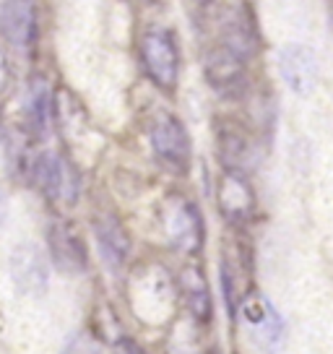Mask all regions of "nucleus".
I'll return each mask as SVG.
<instances>
[{
	"label": "nucleus",
	"instance_id": "f257e3e1",
	"mask_svg": "<svg viewBox=\"0 0 333 354\" xmlns=\"http://www.w3.org/2000/svg\"><path fill=\"white\" fill-rule=\"evenodd\" d=\"M29 177L39 188V193L57 206H73L81 196V175L68 156L50 154V151L34 156Z\"/></svg>",
	"mask_w": 333,
	"mask_h": 354
},
{
	"label": "nucleus",
	"instance_id": "f03ea898",
	"mask_svg": "<svg viewBox=\"0 0 333 354\" xmlns=\"http://www.w3.org/2000/svg\"><path fill=\"white\" fill-rule=\"evenodd\" d=\"M141 63L146 76L164 91H175L180 76V50L172 32L149 29L141 37Z\"/></svg>",
	"mask_w": 333,
	"mask_h": 354
},
{
	"label": "nucleus",
	"instance_id": "7ed1b4c3",
	"mask_svg": "<svg viewBox=\"0 0 333 354\" xmlns=\"http://www.w3.org/2000/svg\"><path fill=\"white\" fill-rule=\"evenodd\" d=\"M149 136H151V146H154L159 162L166 169L185 175L190 167V136L182 120L175 118L172 112H159L151 122Z\"/></svg>",
	"mask_w": 333,
	"mask_h": 354
},
{
	"label": "nucleus",
	"instance_id": "20e7f679",
	"mask_svg": "<svg viewBox=\"0 0 333 354\" xmlns=\"http://www.w3.org/2000/svg\"><path fill=\"white\" fill-rule=\"evenodd\" d=\"M164 230L169 243L178 250L196 255L203 248V216L193 201L172 196L164 203Z\"/></svg>",
	"mask_w": 333,
	"mask_h": 354
},
{
	"label": "nucleus",
	"instance_id": "39448f33",
	"mask_svg": "<svg viewBox=\"0 0 333 354\" xmlns=\"http://www.w3.org/2000/svg\"><path fill=\"white\" fill-rule=\"evenodd\" d=\"M0 34L16 53L32 55L37 47V3L34 0H6L0 8Z\"/></svg>",
	"mask_w": 333,
	"mask_h": 354
},
{
	"label": "nucleus",
	"instance_id": "423d86ee",
	"mask_svg": "<svg viewBox=\"0 0 333 354\" xmlns=\"http://www.w3.org/2000/svg\"><path fill=\"white\" fill-rule=\"evenodd\" d=\"M11 279L23 295L42 297L50 284V266L37 243H21L11 253Z\"/></svg>",
	"mask_w": 333,
	"mask_h": 354
},
{
	"label": "nucleus",
	"instance_id": "0eeeda50",
	"mask_svg": "<svg viewBox=\"0 0 333 354\" xmlns=\"http://www.w3.org/2000/svg\"><path fill=\"white\" fill-rule=\"evenodd\" d=\"M47 245H50V253L53 261L60 271H66L70 277L84 274L86 266H89V255H86V245L84 237L78 234V230L66 219H57L50 224V232H47Z\"/></svg>",
	"mask_w": 333,
	"mask_h": 354
},
{
	"label": "nucleus",
	"instance_id": "6e6552de",
	"mask_svg": "<svg viewBox=\"0 0 333 354\" xmlns=\"http://www.w3.org/2000/svg\"><path fill=\"white\" fill-rule=\"evenodd\" d=\"M278 73L294 94L307 97L318 86V73H321L318 55L305 44H287L278 53Z\"/></svg>",
	"mask_w": 333,
	"mask_h": 354
},
{
	"label": "nucleus",
	"instance_id": "1a4fd4ad",
	"mask_svg": "<svg viewBox=\"0 0 333 354\" xmlns=\"http://www.w3.org/2000/svg\"><path fill=\"white\" fill-rule=\"evenodd\" d=\"M216 203L222 216L229 224H247L253 219V211H256V196L250 183L245 180L242 172H232L227 169L219 180V188H216Z\"/></svg>",
	"mask_w": 333,
	"mask_h": 354
},
{
	"label": "nucleus",
	"instance_id": "9d476101",
	"mask_svg": "<svg viewBox=\"0 0 333 354\" xmlns=\"http://www.w3.org/2000/svg\"><path fill=\"white\" fill-rule=\"evenodd\" d=\"M245 63H247L245 57H240L219 42L206 57V78L216 91L237 94L245 84Z\"/></svg>",
	"mask_w": 333,
	"mask_h": 354
},
{
	"label": "nucleus",
	"instance_id": "9b49d317",
	"mask_svg": "<svg viewBox=\"0 0 333 354\" xmlns=\"http://www.w3.org/2000/svg\"><path fill=\"white\" fill-rule=\"evenodd\" d=\"M94 234H97L102 261L110 266L112 271H120L131 253V237H128V230L122 227V221L115 214L102 211L94 216Z\"/></svg>",
	"mask_w": 333,
	"mask_h": 354
},
{
	"label": "nucleus",
	"instance_id": "f8f14e48",
	"mask_svg": "<svg viewBox=\"0 0 333 354\" xmlns=\"http://www.w3.org/2000/svg\"><path fill=\"white\" fill-rule=\"evenodd\" d=\"M53 112H55V100L47 88V81L39 76L32 78L23 94V131L32 138H45L50 133Z\"/></svg>",
	"mask_w": 333,
	"mask_h": 354
},
{
	"label": "nucleus",
	"instance_id": "ddd939ff",
	"mask_svg": "<svg viewBox=\"0 0 333 354\" xmlns=\"http://www.w3.org/2000/svg\"><path fill=\"white\" fill-rule=\"evenodd\" d=\"M240 313H242L245 323L253 328V333H256L258 339H263V342H268V344H274L281 339L284 321H281V315L276 313V308H274L266 297H260V295L245 297L242 305H240Z\"/></svg>",
	"mask_w": 333,
	"mask_h": 354
},
{
	"label": "nucleus",
	"instance_id": "4468645a",
	"mask_svg": "<svg viewBox=\"0 0 333 354\" xmlns=\"http://www.w3.org/2000/svg\"><path fill=\"white\" fill-rule=\"evenodd\" d=\"M180 292L188 302L190 315L200 323L211 321V289L198 266H185L180 274Z\"/></svg>",
	"mask_w": 333,
	"mask_h": 354
},
{
	"label": "nucleus",
	"instance_id": "2eb2a0df",
	"mask_svg": "<svg viewBox=\"0 0 333 354\" xmlns=\"http://www.w3.org/2000/svg\"><path fill=\"white\" fill-rule=\"evenodd\" d=\"M222 44L229 47L232 53H237L240 57H253L258 53V32L253 26V19L250 13L240 8L234 11L222 26Z\"/></svg>",
	"mask_w": 333,
	"mask_h": 354
},
{
	"label": "nucleus",
	"instance_id": "dca6fc26",
	"mask_svg": "<svg viewBox=\"0 0 333 354\" xmlns=\"http://www.w3.org/2000/svg\"><path fill=\"white\" fill-rule=\"evenodd\" d=\"M219 154L227 169L245 172L253 165V144L237 125H227L219 131Z\"/></svg>",
	"mask_w": 333,
	"mask_h": 354
},
{
	"label": "nucleus",
	"instance_id": "f3484780",
	"mask_svg": "<svg viewBox=\"0 0 333 354\" xmlns=\"http://www.w3.org/2000/svg\"><path fill=\"white\" fill-rule=\"evenodd\" d=\"M55 112H57V120L66 128L68 136H84V131H86V110L76 100L73 91H68V88L57 91Z\"/></svg>",
	"mask_w": 333,
	"mask_h": 354
},
{
	"label": "nucleus",
	"instance_id": "a211bd4d",
	"mask_svg": "<svg viewBox=\"0 0 333 354\" xmlns=\"http://www.w3.org/2000/svg\"><path fill=\"white\" fill-rule=\"evenodd\" d=\"M8 78H11V71H8V60L0 53V91H6L8 86Z\"/></svg>",
	"mask_w": 333,
	"mask_h": 354
},
{
	"label": "nucleus",
	"instance_id": "6ab92c4d",
	"mask_svg": "<svg viewBox=\"0 0 333 354\" xmlns=\"http://www.w3.org/2000/svg\"><path fill=\"white\" fill-rule=\"evenodd\" d=\"M8 219V196L0 190V224H6Z\"/></svg>",
	"mask_w": 333,
	"mask_h": 354
},
{
	"label": "nucleus",
	"instance_id": "aec40b11",
	"mask_svg": "<svg viewBox=\"0 0 333 354\" xmlns=\"http://www.w3.org/2000/svg\"><path fill=\"white\" fill-rule=\"evenodd\" d=\"M206 3H209V0H196V6H206Z\"/></svg>",
	"mask_w": 333,
	"mask_h": 354
},
{
	"label": "nucleus",
	"instance_id": "412c9836",
	"mask_svg": "<svg viewBox=\"0 0 333 354\" xmlns=\"http://www.w3.org/2000/svg\"><path fill=\"white\" fill-rule=\"evenodd\" d=\"M0 138H3V125H0Z\"/></svg>",
	"mask_w": 333,
	"mask_h": 354
}]
</instances>
